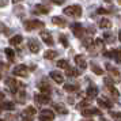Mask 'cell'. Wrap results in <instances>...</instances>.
Returning a JSON list of instances; mask_svg holds the SVG:
<instances>
[{
  "mask_svg": "<svg viewBox=\"0 0 121 121\" xmlns=\"http://www.w3.org/2000/svg\"><path fill=\"white\" fill-rule=\"evenodd\" d=\"M39 121H52V120H49V118H45V117H41V116H39Z\"/></svg>",
  "mask_w": 121,
  "mask_h": 121,
  "instance_id": "obj_41",
  "label": "cell"
},
{
  "mask_svg": "<svg viewBox=\"0 0 121 121\" xmlns=\"http://www.w3.org/2000/svg\"><path fill=\"white\" fill-rule=\"evenodd\" d=\"M25 27L26 30H35V29H42L44 27V22L41 21H26L25 22Z\"/></svg>",
  "mask_w": 121,
  "mask_h": 121,
  "instance_id": "obj_3",
  "label": "cell"
},
{
  "mask_svg": "<svg viewBox=\"0 0 121 121\" xmlns=\"http://www.w3.org/2000/svg\"><path fill=\"white\" fill-rule=\"evenodd\" d=\"M95 114L101 116L102 113H101L98 109H95V108H86V109L82 110V116H84V117H93V116H95Z\"/></svg>",
  "mask_w": 121,
  "mask_h": 121,
  "instance_id": "obj_8",
  "label": "cell"
},
{
  "mask_svg": "<svg viewBox=\"0 0 121 121\" xmlns=\"http://www.w3.org/2000/svg\"><path fill=\"white\" fill-rule=\"evenodd\" d=\"M116 121H121V120H116Z\"/></svg>",
  "mask_w": 121,
  "mask_h": 121,
  "instance_id": "obj_49",
  "label": "cell"
},
{
  "mask_svg": "<svg viewBox=\"0 0 121 121\" xmlns=\"http://www.w3.org/2000/svg\"><path fill=\"white\" fill-rule=\"evenodd\" d=\"M52 3H55V4H57V6H61L63 3H64V0H50Z\"/></svg>",
  "mask_w": 121,
  "mask_h": 121,
  "instance_id": "obj_37",
  "label": "cell"
},
{
  "mask_svg": "<svg viewBox=\"0 0 121 121\" xmlns=\"http://www.w3.org/2000/svg\"><path fill=\"white\" fill-rule=\"evenodd\" d=\"M7 3H8V0H0V7H3V6H6Z\"/></svg>",
  "mask_w": 121,
  "mask_h": 121,
  "instance_id": "obj_40",
  "label": "cell"
},
{
  "mask_svg": "<svg viewBox=\"0 0 121 121\" xmlns=\"http://www.w3.org/2000/svg\"><path fill=\"white\" fill-rule=\"evenodd\" d=\"M97 12H98V14H108L109 11H108V10H105V8H98V11H97Z\"/></svg>",
  "mask_w": 121,
  "mask_h": 121,
  "instance_id": "obj_38",
  "label": "cell"
},
{
  "mask_svg": "<svg viewBox=\"0 0 121 121\" xmlns=\"http://www.w3.org/2000/svg\"><path fill=\"white\" fill-rule=\"evenodd\" d=\"M34 99H35V102L38 105H46V104H49L50 102V98H49V95H46V94H35L34 95Z\"/></svg>",
  "mask_w": 121,
  "mask_h": 121,
  "instance_id": "obj_6",
  "label": "cell"
},
{
  "mask_svg": "<svg viewBox=\"0 0 121 121\" xmlns=\"http://www.w3.org/2000/svg\"><path fill=\"white\" fill-rule=\"evenodd\" d=\"M22 39H23L22 35L17 34V35H14V37H11V38H10V44H11V45H19L21 42H22Z\"/></svg>",
  "mask_w": 121,
  "mask_h": 121,
  "instance_id": "obj_21",
  "label": "cell"
},
{
  "mask_svg": "<svg viewBox=\"0 0 121 121\" xmlns=\"http://www.w3.org/2000/svg\"><path fill=\"white\" fill-rule=\"evenodd\" d=\"M83 45H84L86 48L90 49V48H91V45H93V39H91V38H84V39H83Z\"/></svg>",
  "mask_w": 121,
  "mask_h": 121,
  "instance_id": "obj_33",
  "label": "cell"
},
{
  "mask_svg": "<svg viewBox=\"0 0 121 121\" xmlns=\"http://www.w3.org/2000/svg\"><path fill=\"white\" fill-rule=\"evenodd\" d=\"M49 75H50V78H52L56 83H59V84L64 83V76H63V73H60L59 71H52Z\"/></svg>",
  "mask_w": 121,
  "mask_h": 121,
  "instance_id": "obj_12",
  "label": "cell"
},
{
  "mask_svg": "<svg viewBox=\"0 0 121 121\" xmlns=\"http://www.w3.org/2000/svg\"><path fill=\"white\" fill-rule=\"evenodd\" d=\"M117 55H118V57H120V60H121V49H117Z\"/></svg>",
  "mask_w": 121,
  "mask_h": 121,
  "instance_id": "obj_42",
  "label": "cell"
},
{
  "mask_svg": "<svg viewBox=\"0 0 121 121\" xmlns=\"http://www.w3.org/2000/svg\"><path fill=\"white\" fill-rule=\"evenodd\" d=\"M94 45L98 48V49H102L104 48V45H105V42H104V39H101V38H97L95 41H94Z\"/></svg>",
  "mask_w": 121,
  "mask_h": 121,
  "instance_id": "obj_32",
  "label": "cell"
},
{
  "mask_svg": "<svg viewBox=\"0 0 121 121\" xmlns=\"http://www.w3.org/2000/svg\"><path fill=\"white\" fill-rule=\"evenodd\" d=\"M118 39L121 41V30H120V33H118Z\"/></svg>",
  "mask_w": 121,
  "mask_h": 121,
  "instance_id": "obj_45",
  "label": "cell"
},
{
  "mask_svg": "<svg viewBox=\"0 0 121 121\" xmlns=\"http://www.w3.org/2000/svg\"><path fill=\"white\" fill-rule=\"evenodd\" d=\"M53 109H55L57 113H60V114H67V113H68L67 108L64 106V105H61V104H55L53 105Z\"/></svg>",
  "mask_w": 121,
  "mask_h": 121,
  "instance_id": "obj_16",
  "label": "cell"
},
{
  "mask_svg": "<svg viewBox=\"0 0 121 121\" xmlns=\"http://www.w3.org/2000/svg\"><path fill=\"white\" fill-rule=\"evenodd\" d=\"M57 67H59V68H64V69H67V68L69 67V64H68V61L67 60H59L57 61Z\"/></svg>",
  "mask_w": 121,
  "mask_h": 121,
  "instance_id": "obj_31",
  "label": "cell"
},
{
  "mask_svg": "<svg viewBox=\"0 0 121 121\" xmlns=\"http://www.w3.org/2000/svg\"><path fill=\"white\" fill-rule=\"evenodd\" d=\"M39 90L42 91V94H46V95L50 94V86L48 83H39Z\"/></svg>",
  "mask_w": 121,
  "mask_h": 121,
  "instance_id": "obj_23",
  "label": "cell"
},
{
  "mask_svg": "<svg viewBox=\"0 0 121 121\" xmlns=\"http://www.w3.org/2000/svg\"><path fill=\"white\" fill-rule=\"evenodd\" d=\"M4 98V95H3V93H0V99H3Z\"/></svg>",
  "mask_w": 121,
  "mask_h": 121,
  "instance_id": "obj_44",
  "label": "cell"
},
{
  "mask_svg": "<svg viewBox=\"0 0 121 121\" xmlns=\"http://www.w3.org/2000/svg\"><path fill=\"white\" fill-rule=\"evenodd\" d=\"M71 30H72V33H73V35L75 37H82L83 35V27L79 25V23H73V25H71Z\"/></svg>",
  "mask_w": 121,
  "mask_h": 121,
  "instance_id": "obj_11",
  "label": "cell"
},
{
  "mask_svg": "<svg viewBox=\"0 0 121 121\" xmlns=\"http://www.w3.org/2000/svg\"><path fill=\"white\" fill-rule=\"evenodd\" d=\"M52 22L55 25H57V26H60V27H65L67 26V22L61 17H53L52 18Z\"/></svg>",
  "mask_w": 121,
  "mask_h": 121,
  "instance_id": "obj_17",
  "label": "cell"
},
{
  "mask_svg": "<svg viewBox=\"0 0 121 121\" xmlns=\"http://www.w3.org/2000/svg\"><path fill=\"white\" fill-rule=\"evenodd\" d=\"M98 26L101 29H109L110 26H112V22H110L108 18H102V19L98 22Z\"/></svg>",
  "mask_w": 121,
  "mask_h": 121,
  "instance_id": "obj_19",
  "label": "cell"
},
{
  "mask_svg": "<svg viewBox=\"0 0 121 121\" xmlns=\"http://www.w3.org/2000/svg\"><path fill=\"white\" fill-rule=\"evenodd\" d=\"M105 67H106V69L109 71L110 76H112V80H113L114 83H118V82H120V72L117 71L116 68H113L110 64H106Z\"/></svg>",
  "mask_w": 121,
  "mask_h": 121,
  "instance_id": "obj_5",
  "label": "cell"
},
{
  "mask_svg": "<svg viewBox=\"0 0 121 121\" xmlns=\"http://www.w3.org/2000/svg\"><path fill=\"white\" fill-rule=\"evenodd\" d=\"M90 104H91V99L88 98V99H83V101H80V102H79V104H78V109H86V108H87V106H90Z\"/></svg>",
  "mask_w": 121,
  "mask_h": 121,
  "instance_id": "obj_24",
  "label": "cell"
},
{
  "mask_svg": "<svg viewBox=\"0 0 121 121\" xmlns=\"http://www.w3.org/2000/svg\"><path fill=\"white\" fill-rule=\"evenodd\" d=\"M101 121H108V120H105V118H101Z\"/></svg>",
  "mask_w": 121,
  "mask_h": 121,
  "instance_id": "obj_46",
  "label": "cell"
},
{
  "mask_svg": "<svg viewBox=\"0 0 121 121\" xmlns=\"http://www.w3.org/2000/svg\"><path fill=\"white\" fill-rule=\"evenodd\" d=\"M78 88H79V87H78L76 84H64V90H65V91H68V93L76 91Z\"/></svg>",
  "mask_w": 121,
  "mask_h": 121,
  "instance_id": "obj_28",
  "label": "cell"
},
{
  "mask_svg": "<svg viewBox=\"0 0 121 121\" xmlns=\"http://www.w3.org/2000/svg\"><path fill=\"white\" fill-rule=\"evenodd\" d=\"M60 41H61V44H63V46H68V39L65 38V35H60Z\"/></svg>",
  "mask_w": 121,
  "mask_h": 121,
  "instance_id": "obj_35",
  "label": "cell"
},
{
  "mask_svg": "<svg viewBox=\"0 0 121 121\" xmlns=\"http://www.w3.org/2000/svg\"><path fill=\"white\" fill-rule=\"evenodd\" d=\"M34 10H35L37 14H48V12H49V8L45 7V6H42V4H37Z\"/></svg>",
  "mask_w": 121,
  "mask_h": 121,
  "instance_id": "obj_20",
  "label": "cell"
},
{
  "mask_svg": "<svg viewBox=\"0 0 121 121\" xmlns=\"http://www.w3.org/2000/svg\"><path fill=\"white\" fill-rule=\"evenodd\" d=\"M12 73L15 75V76H21V78H26L29 73V69L26 65H23V64H21V65H17L14 69H12Z\"/></svg>",
  "mask_w": 121,
  "mask_h": 121,
  "instance_id": "obj_2",
  "label": "cell"
},
{
  "mask_svg": "<svg viewBox=\"0 0 121 121\" xmlns=\"http://www.w3.org/2000/svg\"><path fill=\"white\" fill-rule=\"evenodd\" d=\"M64 14L68 17H73V18H79L82 15V7L73 4V6H68L64 8Z\"/></svg>",
  "mask_w": 121,
  "mask_h": 121,
  "instance_id": "obj_1",
  "label": "cell"
},
{
  "mask_svg": "<svg viewBox=\"0 0 121 121\" xmlns=\"http://www.w3.org/2000/svg\"><path fill=\"white\" fill-rule=\"evenodd\" d=\"M41 38H42V41H44L46 45H49V46H52V45L55 44L53 42V37H52V34L49 33V31H46V30H44V31H41Z\"/></svg>",
  "mask_w": 121,
  "mask_h": 121,
  "instance_id": "obj_7",
  "label": "cell"
},
{
  "mask_svg": "<svg viewBox=\"0 0 121 121\" xmlns=\"http://www.w3.org/2000/svg\"><path fill=\"white\" fill-rule=\"evenodd\" d=\"M4 53H6V56L10 59V60H14V57H15V52H14L12 49L6 48V49H4Z\"/></svg>",
  "mask_w": 121,
  "mask_h": 121,
  "instance_id": "obj_29",
  "label": "cell"
},
{
  "mask_svg": "<svg viewBox=\"0 0 121 121\" xmlns=\"http://www.w3.org/2000/svg\"><path fill=\"white\" fill-rule=\"evenodd\" d=\"M91 69H93V72L95 75H104V69L101 67H98L97 64H91Z\"/></svg>",
  "mask_w": 121,
  "mask_h": 121,
  "instance_id": "obj_27",
  "label": "cell"
},
{
  "mask_svg": "<svg viewBox=\"0 0 121 121\" xmlns=\"http://www.w3.org/2000/svg\"><path fill=\"white\" fill-rule=\"evenodd\" d=\"M75 63H76V65L79 67V68H82V69L87 68V61L84 59V56H82V55L75 56Z\"/></svg>",
  "mask_w": 121,
  "mask_h": 121,
  "instance_id": "obj_10",
  "label": "cell"
},
{
  "mask_svg": "<svg viewBox=\"0 0 121 121\" xmlns=\"http://www.w3.org/2000/svg\"><path fill=\"white\" fill-rule=\"evenodd\" d=\"M19 1H22V0H12V3H19Z\"/></svg>",
  "mask_w": 121,
  "mask_h": 121,
  "instance_id": "obj_43",
  "label": "cell"
},
{
  "mask_svg": "<svg viewBox=\"0 0 121 121\" xmlns=\"http://www.w3.org/2000/svg\"><path fill=\"white\" fill-rule=\"evenodd\" d=\"M105 39L109 41V42H112V41H113V35H110L109 33H105Z\"/></svg>",
  "mask_w": 121,
  "mask_h": 121,
  "instance_id": "obj_36",
  "label": "cell"
},
{
  "mask_svg": "<svg viewBox=\"0 0 121 121\" xmlns=\"http://www.w3.org/2000/svg\"><path fill=\"white\" fill-rule=\"evenodd\" d=\"M65 75L69 78H76L79 76V71H78L76 68H71V67H68L65 69Z\"/></svg>",
  "mask_w": 121,
  "mask_h": 121,
  "instance_id": "obj_18",
  "label": "cell"
},
{
  "mask_svg": "<svg viewBox=\"0 0 121 121\" xmlns=\"http://www.w3.org/2000/svg\"><path fill=\"white\" fill-rule=\"evenodd\" d=\"M35 113H37V110H35V108H33V106H27L26 110H25V114L26 116H34Z\"/></svg>",
  "mask_w": 121,
  "mask_h": 121,
  "instance_id": "obj_30",
  "label": "cell"
},
{
  "mask_svg": "<svg viewBox=\"0 0 121 121\" xmlns=\"http://www.w3.org/2000/svg\"><path fill=\"white\" fill-rule=\"evenodd\" d=\"M29 49H30V52L31 53H38L39 52V44L37 42V39H34V38H30L29 39Z\"/></svg>",
  "mask_w": 121,
  "mask_h": 121,
  "instance_id": "obj_9",
  "label": "cell"
},
{
  "mask_svg": "<svg viewBox=\"0 0 121 121\" xmlns=\"http://www.w3.org/2000/svg\"><path fill=\"white\" fill-rule=\"evenodd\" d=\"M86 94H87V97L90 99L91 98H95L97 95H98V88L95 87V86H90V87L86 90Z\"/></svg>",
  "mask_w": 121,
  "mask_h": 121,
  "instance_id": "obj_14",
  "label": "cell"
},
{
  "mask_svg": "<svg viewBox=\"0 0 121 121\" xmlns=\"http://www.w3.org/2000/svg\"><path fill=\"white\" fill-rule=\"evenodd\" d=\"M97 102H98L99 108H104V109H110V108H112V102L106 98H98Z\"/></svg>",
  "mask_w": 121,
  "mask_h": 121,
  "instance_id": "obj_13",
  "label": "cell"
},
{
  "mask_svg": "<svg viewBox=\"0 0 121 121\" xmlns=\"http://www.w3.org/2000/svg\"><path fill=\"white\" fill-rule=\"evenodd\" d=\"M83 121H93V120H83Z\"/></svg>",
  "mask_w": 121,
  "mask_h": 121,
  "instance_id": "obj_48",
  "label": "cell"
},
{
  "mask_svg": "<svg viewBox=\"0 0 121 121\" xmlns=\"http://www.w3.org/2000/svg\"><path fill=\"white\" fill-rule=\"evenodd\" d=\"M108 90H109V93L112 94L113 97H116V98H117V97H120V93H118V90H117V88H116L113 84H109V86H108Z\"/></svg>",
  "mask_w": 121,
  "mask_h": 121,
  "instance_id": "obj_26",
  "label": "cell"
},
{
  "mask_svg": "<svg viewBox=\"0 0 121 121\" xmlns=\"http://www.w3.org/2000/svg\"><path fill=\"white\" fill-rule=\"evenodd\" d=\"M44 57L45 59H48V60H53V59H55V57H57V52H56V50H46V52H45L44 53Z\"/></svg>",
  "mask_w": 121,
  "mask_h": 121,
  "instance_id": "obj_22",
  "label": "cell"
},
{
  "mask_svg": "<svg viewBox=\"0 0 121 121\" xmlns=\"http://www.w3.org/2000/svg\"><path fill=\"white\" fill-rule=\"evenodd\" d=\"M0 78H1V75H0Z\"/></svg>",
  "mask_w": 121,
  "mask_h": 121,
  "instance_id": "obj_51",
  "label": "cell"
},
{
  "mask_svg": "<svg viewBox=\"0 0 121 121\" xmlns=\"http://www.w3.org/2000/svg\"><path fill=\"white\" fill-rule=\"evenodd\" d=\"M0 121H4V120H0Z\"/></svg>",
  "mask_w": 121,
  "mask_h": 121,
  "instance_id": "obj_50",
  "label": "cell"
},
{
  "mask_svg": "<svg viewBox=\"0 0 121 121\" xmlns=\"http://www.w3.org/2000/svg\"><path fill=\"white\" fill-rule=\"evenodd\" d=\"M14 108H15V105L12 102H8V101H4L1 104V109L3 110H14Z\"/></svg>",
  "mask_w": 121,
  "mask_h": 121,
  "instance_id": "obj_25",
  "label": "cell"
},
{
  "mask_svg": "<svg viewBox=\"0 0 121 121\" xmlns=\"http://www.w3.org/2000/svg\"><path fill=\"white\" fill-rule=\"evenodd\" d=\"M39 116H41V117H45V118H49V120H52V121H53V118H55V113H53L52 110H49V109H44L41 113H39Z\"/></svg>",
  "mask_w": 121,
  "mask_h": 121,
  "instance_id": "obj_15",
  "label": "cell"
},
{
  "mask_svg": "<svg viewBox=\"0 0 121 121\" xmlns=\"http://www.w3.org/2000/svg\"><path fill=\"white\" fill-rule=\"evenodd\" d=\"M110 116L114 117L116 120H121V113L120 112H110Z\"/></svg>",
  "mask_w": 121,
  "mask_h": 121,
  "instance_id": "obj_34",
  "label": "cell"
},
{
  "mask_svg": "<svg viewBox=\"0 0 121 121\" xmlns=\"http://www.w3.org/2000/svg\"><path fill=\"white\" fill-rule=\"evenodd\" d=\"M1 110H3V109H1V105H0V113H1Z\"/></svg>",
  "mask_w": 121,
  "mask_h": 121,
  "instance_id": "obj_47",
  "label": "cell"
},
{
  "mask_svg": "<svg viewBox=\"0 0 121 121\" xmlns=\"http://www.w3.org/2000/svg\"><path fill=\"white\" fill-rule=\"evenodd\" d=\"M22 121H33V118H31V116H25Z\"/></svg>",
  "mask_w": 121,
  "mask_h": 121,
  "instance_id": "obj_39",
  "label": "cell"
},
{
  "mask_svg": "<svg viewBox=\"0 0 121 121\" xmlns=\"http://www.w3.org/2000/svg\"><path fill=\"white\" fill-rule=\"evenodd\" d=\"M6 86L10 90H11V93H18V90H19V87H21V84L15 80V79H12V78H8V79H6Z\"/></svg>",
  "mask_w": 121,
  "mask_h": 121,
  "instance_id": "obj_4",
  "label": "cell"
}]
</instances>
